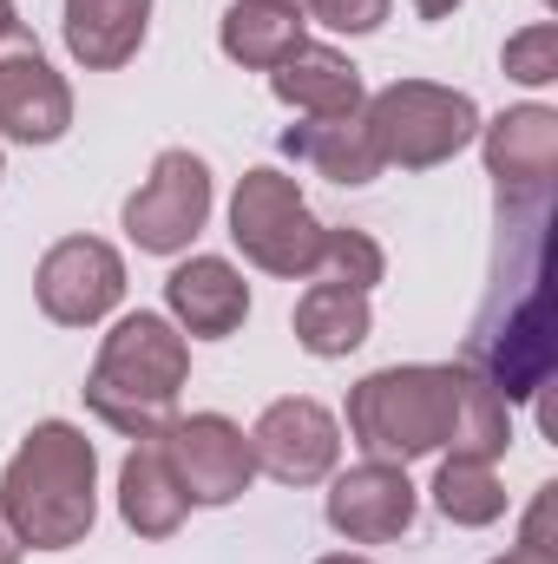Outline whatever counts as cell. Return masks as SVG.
<instances>
[{
    "label": "cell",
    "mask_w": 558,
    "mask_h": 564,
    "mask_svg": "<svg viewBox=\"0 0 558 564\" xmlns=\"http://www.w3.org/2000/svg\"><path fill=\"white\" fill-rule=\"evenodd\" d=\"M546 217H500L506 230V257H513V282L493 276V295L473 322V341H466V361L500 401H526L546 388V368H552V348H546V322H539V270H546Z\"/></svg>",
    "instance_id": "cell-1"
},
{
    "label": "cell",
    "mask_w": 558,
    "mask_h": 564,
    "mask_svg": "<svg viewBox=\"0 0 558 564\" xmlns=\"http://www.w3.org/2000/svg\"><path fill=\"white\" fill-rule=\"evenodd\" d=\"M99 453L79 426L46 421L20 440V453L7 459V479H0V512L7 525L20 532V545L33 552H66L93 532L99 519Z\"/></svg>",
    "instance_id": "cell-2"
},
{
    "label": "cell",
    "mask_w": 558,
    "mask_h": 564,
    "mask_svg": "<svg viewBox=\"0 0 558 564\" xmlns=\"http://www.w3.org/2000/svg\"><path fill=\"white\" fill-rule=\"evenodd\" d=\"M184 375H191L184 335L164 315L139 308V315H126L106 335V348H99V361L86 375V408L112 426V433L151 440V433H164V421H171V408L184 394Z\"/></svg>",
    "instance_id": "cell-3"
},
{
    "label": "cell",
    "mask_w": 558,
    "mask_h": 564,
    "mask_svg": "<svg viewBox=\"0 0 558 564\" xmlns=\"http://www.w3.org/2000/svg\"><path fill=\"white\" fill-rule=\"evenodd\" d=\"M460 381L466 368H440V361L382 368L348 394V433L362 440L368 459H388V466L440 453L460 421Z\"/></svg>",
    "instance_id": "cell-4"
},
{
    "label": "cell",
    "mask_w": 558,
    "mask_h": 564,
    "mask_svg": "<svg viewBox=\"0 0 558 564\" xmlns=\"http://www.w3.org/2000/svg\"><path fill=\"white\" fill-rule=\"evenodd\" d=\"M368 139L382 151V164H401V171H433L447 164L460 144H473L480 132V112L466 93L453 86H433V79H395L368 99Z\"/></svg>",
    "instance_id": "cell-5"
},
{
    "label": "cell",
    "mask_w": 558,
    "mask_h": 564,
    "mask_svg": "<svg viewBox=\"0 0 558 564\" xmlns=\"http://www.w3.org/2000/svg\"><path fill=\"white\" fill-rule=\"evenodd\" d=\"M230 237L270 276H315L322 270V250H329V230L302 204L296 177H282L270 164L264 171H244V184L230 197Z\"/></svg>",
    "instance_id": "cell-6"
},
{
    "label": "cell",
    "mask_w": 558,
    "mask_h": 564,
    "mask_svg": "<svg viewBox=\"0 0 558 564\" xmlns=\"http://www.w3.org/2000/svg\"><path fill=\"white\" fill-rule=\"evenodd\" d=\"M486 171L500 191V217H539L552 210L558 177V112L546 106H513L486 126Z\"/></svg>",
    "instance_id": "cell-7"
},
{
    "label": "cell",
    "mask_w": 558,
    "mask_h": 564,
    "mask_svg": "<svg viewBox=\"0 0 558 564\" xmlns=\"http://www.w3.org/2000/svg\"><path fill=\"white\" fill-rule=\"evenodd\" d=\"M211 217V171L191 151H158L151 177L126 197V230L151 257H178Z\"/></svg>",
    "instance_id": "cell-8"
},
{
    "label": "cell",
    "mask_w": 558,
    "mask_h": 564,
    "mask_svg": "<svg viewBox=\"0 0 558 564\" xmlns=\"http://www.w3.org/2000/svg\"><path fill=\"white\" fill-rule=\"evenodd\" d=\"M158 446H164V459H171V473H178V486H184L191 506H230L257 479V453H250L244 426H230L224 414L164 421Z\"/></svg>",
    "instance_id": "cell-9"
},
{
    "label": "cell",
    "mask_w": 558,
    "mask_h": 564,
    "mask_svg": "<svg viewBox=\"0 0 558 564\" xmlns=\"http://www.w3.org/2000/svg\"><path fill=\"white\" fill-rule=\"evenodd\" d=\"M33 295H40L46 322H60V328H93V322H106V315L119 308V295H126V263H119V250L99 243V237H66V243H53V250L40 257Z\"/></svg>",
    "instance_id": "cell-10"
},
{
    "label": "cell",
    "mask_w": 558,
    "mask_h": 564,
    "mask_svg": "<svg viewBox=\"0 0 558 564\" xmlns=\"http://www.w3.org/2000/svg\"><path fill=\"white\" fill-rule=\"evenodd\" d=\"M66 126H73V93L20 26L13 40H0V132L20 144H53L66 139Z\"/></svg>",
    "instance_id": "cell-11"
},
{
    "label": "cell",
    "mask_w": 558,
    "mask_h": 564,
    "mask_svg": "<svg viewBox=\"0 0 558 564\" xmlns=\"http://www.w3.org/2000/svg\"><path fill=\"white\" fill-rule=\"evenodd\" d=\"M250 453H257V466L270 479H282V486H315V479L335 473L342 426H335V414L322 401L289 394V401H270L264 408V421L250 433Z\"/></svg>",
    "instance_id": "cell-12"
},
{
    "label": "cell",
    "mask_w": 558,
    "mask_h": 564,
    "mask_svg": "<svg viewBox=\"0 0 558 564\" xmlns=\"http://www.w3.org/2000/svg\"><path fill=\"white\" fill-rule=\"evenodd\" d=\"M329 525L355 545H388L415 525V486H408V466H388V459H362L348 466L335 486H329Z\"/></svg>",
    "instance_id": "cell-13"
},
{
    "label": "cell",
    "mask_w": 558,
    "mask_h": 564,
    "mask_svg": "<svg viewBox=\"0 0 558 564\" xmlns=\"http://www.w3.org/2000/svg\"><path fill=\"white\" fill-rule=\"evenodd\" d=\"M164 302H171V315H178L191 335L224 341V335H237L244 315H250V282L237 276L224 257H191V263L171 270Z\"/></svg>",
    "instance_id": "cell-14"
},
{
    "label": "cell",
    "mask_w": 558,
    "mask_h": 564,
    "mask_svg": "<svg viewBox=\"0 0 558 564\" xmlns=\"http://www.w3.org/2000/svg\"><path fill=\"white\" fill-rule=\"evenodd\" d=\"M270 93L282 106L309 112V119H342V112H362V66L335 46H296L270 73Z\"/></svg>",
    "instance_id": "cell-15"
},
{
    "label": "cell",
    "mask_w": 558,
    "mask_h": 564,
    "mask_svg": "<svg viewBox=\"0 0 558 564\" xmlns=\"http://www.w3.org/2000/svg\"><path fill=\"white\" fill-rule=\"evenodd\" d=\"M282 151L309 171H322L329 184H375L382 177V151L368 139V119L362 112H342V119H309V126H289Z\"/></svg>",
    "instance_id": "cell-16"
},
{
    "label": "cell",
    "mask_w": 558,
    "mask_h": 564,
    "mask_svg": "<svg viewBox=\"0 0 558 564\" xmlns=\"http://www.w3.org/2000/svg\"><path fill=\"white\" fill-rule=\"evenodd\" d=\"M119 512H126V525H132L139 539H171V532L184 525V512H191V499H184V486H178V473H171L158 433L139 440L132 459L119 466Z\"/></svg>",
    "instance_id": "cell-17"
},
{
    "label": "cell",
    "mask_w": 558,
    "mask_h": 564,
    "mask_svg": "<svg viewBox=\"0 0 558 564\" xmlns=\"http://www.w3.org/2000/svg\"><path fill=\"white\" fill-rule=\"evenodd\" d=\"M151 0H66V46L79 66L112 73L144 46Z\"/></svg>",
    "instance_id": "cell-18"
},
{
    "label": "cell",
    "mask_w": 558,
    "mask_h": 564,
    "mask_svg": "<svg viewBox=\"0 0 558 564\" xmlns=\"http://www.w3.org/2000/svg\"><path fill=\"white\" fill-rule=\"evenodd\" d=\"M296 341H302L309 355H322V361L362 348V341H368V295L315 276L302 289V302H296Z\"/></svg>",
    "instance_id": "cell-19"
},
{
    "label": "cell",
    "mask_w": 558,
    "mask_h": 564,
    "mask_svg": "<svg viewBox=\"0 0 558 564\" xmlns=\"http://www.w3.org/2000/svg\"><path fill=\"white\" fill-rule=\"evenodd\" d=\"M217 40H224V53H230L237 66L277 73L282 59L302 46V20H296V7H277V0H237V7L224 13Z\"/></svg>",
    "instance_id": "cell-20"
},
{
    "label": "cell",
    "mask_w": 558,
    "mask_h": 564,
    "mask_svg": "<svg viewBox=\"0 0 558 564\" xmlns=\"http://www.w3.org/2000/svg\"><path fill=\"white\" fill-rule=\"evenodd\" d=\"M433 506L453 519V525H493L500 512H506V486H500V473L486 466V459H447L440 466V479H433Z\"/></svg>",
    "instance_id": "cell-21"
},
{
    "label": "cell",
    "mask_w": 558,
    "mask_h": 564,
    "mask_svg": "<svg viewBox=\"0 0 558 564\" xmlns=\"http://www.w3.org/2000/svg\"><path fill=\"white\" fill-rule=\"evenodd\" d=\"M460 459H500L506 446H513V421H506V401L466 368V381H460V421H453V440H447Z\"/></svg>",
    "instance_id": "cell-22"
},
{
    "label": "cell",
    "mask_w": 558,
    "mask_h": 564,
    "mask_svg": "<svg viewBox=\"0 0 558 564\" xmlns=\"http://www.w3.org/2000/svg\"><path fill=\"white\" fill-rule=\"evenodd\" d=\"M388 270V257H382V243L368 237V230H329V250H322V282H342V289H375Z\"/></svg>",
    "instance_id": "cell-23"
},
{
    "label": "cell",
    "mask_w": 558,
    "mask_h": 564,
    "mask_svg": "<svg viewBox=\"0 0 558 564\" xmlns=\"http://www.w3.org/2000/svg\"><path fill=\"white\" fill-rule=\"evenodd\" d=\"M506 73H513V79H526V86L558 79V26H552V20H539V26H526V33H513V40H506Z\"/></svg>",
    "instance_id": "cell-24"
},
{
    "label": "cell",
    "mask_w": 558,
    "mask_h": 564,
    "mask_svg": "<svg viewBox=\"0 0 558 564\" xmlns=\"http://www.w3.org/2000/svg\"><path fill=\"white\" fill-rule=\"evenodd\" d=\"M309 13L335 33H375L388 20V0H309Z\"/></svg>",
    "instance_id": "cell-25"
},
{
    "label": "cell",
    "mask_w": 558,
    "mask_h": 564,
    "mask_svg": "<svg viewBox=\"0 0 558 564\" xmlns=\"http://www.w3.org/2000/svg\"><path fill=\"white\" fill-rule=\"evenodd\" d=\"M552 512H558V486H539V499H533V512H526V532H519V545H526V552H546V558H558Z\"/></svg>",
    "instance_id": "cell-26"
},
{
    "label": "cell",
    "mask_w": 558,
    "mask_h": 564,
    "mask_svg": "<svg viewBox=\"0 0 558 564\" xmlns=\"http://www.w3.org/2000/svg\"><path fill=\"white\" fill-rule=\"evenodd\" d=\"M20 552H26V545H20V532L7 525V512H0V564H20Z\"/></svg>",
    "instance_id": "cell-27"
},
{
    "label": "cell",
    "mask_w": 558,
    "mask_h": 564,
    "mask_svg": "<svg viewBox=\"0 0 558 564\" xmlns=\"http://www.w3.org/2000/svg\"><path fill=\"white\" fill-rule=\"evenodd\" d=\"M453 7H460V0H415V13H420V20H447Z\"/></svg>",
    "instance_id": "cell-28"
},
{
    "label": "cell",
    "mask_w": 558,
    "mask_h": 564,
    "mask_svg": "<svg viewBox=\"0 0 558 564\" xmlns=\"http://www.w3.org/2000/svg\"><path fill=\"white\" fill-rule=\"evenodd\" d=\"M493 564H558V558H546V552H526V545H513L506 558H493Z\"/></svg>",
    "instance_id": "cell-29"
},
{
    "label": "cell",
    "mask_w": 558,
    "mask_h": 564,
    "mask_svg": "<svg viewBox=\"0 0 558 564\" xmlns=\"http://www.w3.org/2000/svg\"><path fill=\"white\" fill-rule=\"evenodd\" d=\"M20 33V13H13V0H0V40H13Z\"/></svg>",
    "instance_id": "cell-30"
},
{
    "label": "cell",
    "mask_w": 558,
    "mask_h": 564,
    "mask_svg": "<svg viewBox=\"0 0 558 564\" xmlns=\"http://www.w3.org/2000/svg\"><path fill=\"white\" fill-rule=\"evenodd\" d=\"M322 564H368V558H348V552H335V558H322Z\"/></svg>",
    "instance_id": "cell-31"
},
{
    "label": "cell",
    "mask_w": 558,
    "mask_h": 564,
    "mask_svg": "<svg viewBox=\"0 0 558 564\" xmlns=\"http://www.w3.org/2000/svg\"><path fill=\"white\" fill-rule=\"evenodd\" d=\"M277 7H296V13H302V7H309V0H277Z\"/></svg>",
    "instance_id": "cell-32"
}]
</instances>
